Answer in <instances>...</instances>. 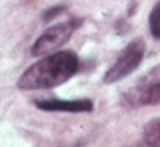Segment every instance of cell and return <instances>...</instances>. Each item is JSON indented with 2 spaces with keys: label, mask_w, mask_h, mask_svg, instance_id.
I'll use <instances>...</instances> for the list:
<instances>
[{
  "label": "cell",
  "mask_w": 160,
  "mask_h": 147,
  "mask_svg": "<svg viewBox=\"0 0 160 147\" xmlns=\"http://www.w3.org/2000/svg\"><path fill=\"white\" fill-rule=\"evenodd\" d=\"M142 138L148 147H160V117L151 119L144 126Z\"/></svg>",
  "instance_id": "8992f818"
},
{
  "label": "cell",
  "mask_w": 160,
  "mask_h": 147,
  "mask_svg": "<svg viewBox=\"0 0 160 147\" xmlns=\"http://www.w3.org/2000/svg\"><path fill=\"white\" fill-rule=\"evenodd\" d=\"M148 28L153 39H160V0L153 5V9L148 18Z\"/></svg>",
  "instance_id": "52a82bcc"
},
{
  "label": "cell",
  "mask_w": 160,
  "mask_h": 147,
  "mask_svg": "<svg viewBox=\"0 0 160 147\" xmlns=\"http://www.w3.org/2000/svg\"><path fill=\"white\" fill-rule=\"evenodd\" d=\"M123 103L128 107L160 103V65L153 67L123 95Z\"/></svg>",
  "instance_id": "3957f363"
},
{
  "label": "cell",
  "mask_w": 160,
  "mask_h": 147,
  "mask_svg": "<svg viewBox=\"0 0 160 147\" xmlns=\"http://www.w3.org/2000/svg\"><path fill=\"white\" fill-rule=\"evenodd\" d=\"M146 44L142 39H134L122 49V53L118 54L116 62L109 67V70H106L102 77L104 84H114V82L125 79L130 76L137 67L141 65L142 58H144Z\"/></svg>",
  "instance_id": "7a4b0ae2"
},
{
  "label": "cell",
  "mask_w": 160,
  "mask_h": 147,
  "mask_svg": "<svg viewBox=\"0 0 160 147\" xmlns=\"http://www.w3.org/2000/svg\"><path fill=\"white\" fill-rule=\"evenodd\" d=\"M33 105L46 112H92L95 109V103L90 98H76V100H63V98H42L35 100Z\"/></svg>",
  "instance_id": "5b68a950"
},
{
  "label": "cell",
  "mask_w": 160,
  "mask_h": 147,
  "mask_svg": "<svg viewBox=\"0 0 160 147\" xmlns=\"http://www.w3.org/2000/svg\"><path fill=\"white\" fill-rule=\"evenodd\" d=\"M79 56L74 51H57L28 67L16 84L25 91L57 88L72 79L79 72Z\"/></svg>",
  "instance_id": "6da1fadb"
},
{
  "label": "cell",
  "mask_w": 160,
  "mask_h": 147,
  "mask_svg": "<svg viewBox=\"0 0 160 147\" xmlns=\"http://www.w3.org/2000/svg\"><path fill=\"white\" fill-rule=\"evenodd\" d=\"M81 23H83V19L71 18L67 21L57 23L49 26L48 30H44L39 35L37 40L33 42V46L30 48L32 56H46V54H51L53 51H57L72 37V33L79 28Z\"/></svg>",
  "instance_id": "277c9868"
},
{
  "label": "cell",
  "mask_w": 160,
  "mask_h": 147,
  "mask_svg": "<svg viewBox=\"0 0 160 147\" xmlns=\"http://www.w3.org/2000/svg\"><path fill=\"white\" fill-rule=\"evenodd\" d=\"M67 11V5L65 4H58L55 7H49L42 12V21H49V19H55L58 14H63Z\"/></svg>",
  "instance_id": "ba28073f"
}]
</instances>
